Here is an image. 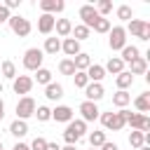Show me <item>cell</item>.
I'll use <instances>...</instances> for the list:
<instances>
[{"instance_id": "1", "label": "cell", "mask_w": 150, "mask_h": 150, "mask_svg": "<svg viewBox=\"0 0 150 150\" xmlns=\"http://www.w3.org/2000/svg\"><path fill=\"white\" fill-rule=\"evenodd\" d=\"M124 112H127V108H122V110H117V112H101L98 120H101L103 129H108V131H122L124 124H127Z\"/></svg>"}, {"instance_id": "2", "label": "cell", "mask_w": 150, "mask_h": 150, "mask_svg": "<svg viewBox=\"0 0 150 150\" xmlns=\"http://www.w3.org/2000/svg\"><path fill=\"white\" fill-rule=\"evenodd\" d=\"M124 120H127V124L131 127V131H141V134H148V131H150V117H148V115L127 110V112H124Z\"/></svg>"}, {"instance_id": "3", "label": "cell", "mask_w": 150, "mask_h": 150, "mask_svg": "<svg viewBox=\"0 0 150 150\" xmlns=\"http://www.w3.org/2000/svg\"><path fill=\"white\" fill-rule=\"evenodd\" d=\"M42 61H45V54H42V49L40 47H30V49H26L23 52V68L26 70H38V68H42Z\"/></svg>"}, {"instance_id": "4", "label": "cell", "mask_w": 150, "mask_h": 150, "mask_svg": "<svg viewBox=\"0 0 150 150\" xmlns=\"http://www.w3.org/2000/svg\"><path fill=\"white\" fill-rule=\"evenodd\" d=\"M7 23H9V28H12V33H14L16 38H26V35L30 33V21H28L26 16H21V14H12Z\"/></svg>"}, {"instance_id": "5", "label": "cell", "mask_w": 150, "mask_h": 150, "mask_svg": "<svg viewBox=\"0 0 150 150\" xmlns=\"http://www.w3.org/2000/svg\"><path fill=\"white\" fill-rule=\"evenodd\" d=\"M35 101H33V96H21L19 101H16V120H28V117H33L35 115Z\"/></svg>"}, {"instance_id": "6", "label": "cell", "mask_w": 150, "mask_h": 150, "mask_svg": "<svg viewBox=\"0 0 150 150\" xmlns=\"http://www.w3.org/2000/svg\"><path fill=\"white\" fill-rule=\"evenodd\" d=\"M124 30L131 33V35H136V38H141V40H145V42L150 40V23L143 21V19H131Z\"/></svg>"}, {"instance_id": "7", "label": "cell", "mask_w": 150, "mask_h": 150, "mask_svg": "<svg viewBox=\"0 0 150 150\" xmlns=\"http://www.w3.org/2000/svg\"><path fill=\"white\" fill-rule=\"evenodd\" d=\"M108 35H110V38H108L110 49H112V52H117V49L122 52V47L127 45V30H124L122 26H112V28L108 30Z\"/></svg>"}, {"instance_id": "8", "label": "cell", "mask_w": 150, "mask_h": 150, "mask_svg": "<svg viewBox=\"0 0 150 150\" xmlns=\"http://www.w3.org/2000/svg\"><path fill=\"white\" fill-rule=\"evenodd\" d=\"M12 89H14V94L28 96V91L33 89V77H28V75H16V77L12 80Z\"/></svg>"}, {"instance_id": "9", "label": "cell", "mask_w": 150, "mask_h": 150, "mask_svg": "<svg viewBox=\"0 0 150 150\" xmlns=\"http://www.w3.org/2000/svg\"><path fill=\"white\" fill-rule=\"evenodd\" d=\"M77 14H80V19H82V26H87V28L91 30L94 21L98 19V12H96V7H94V5H82Z\"/></svg>"}, {"instance_id": "10", "label": "cell", "mask_w": 150, "mask_h": 150, "mask_svg": "<svg viewBox=\"0 0 150 150\" xmlns=\"http://www.w3.org/2000/svg\"><path fill=\"white\" fill-rule=\"evenodd\" d=\"M80 112H82V122H94V120H98V115H101L98 105L91 103V101H82V103H80Z\"/></svg>"}, {"instance_id": "11", "label": "cell", "mask_w": 150, "mask_h": 150, "mask_svg": "<svg viewBox=\"0 0 150 150\" xmlns=\"http://www.w3.org/2000/svg\"><path fill=\"white\" fill-rule=\"evenodd\" d=\"M103 84L101 82H89L87 87H84V96H87V101H91V103H96V101H101L103 98Z\"/></svg>"}, {"instance_id": "12", "label": "cell", "mask_w": 150, "mask_h": 150, "mask_svg": "<svg viewBox=\"0 0 150 150\" xmlns=\"http://www.w3.org/2000/svg\"><path fill=\"white\" fill-rule=\"evenodd\" d=\"M40 9L42 14H56V12H63L66 9V2L63 0H40Z\"/></svg>"}, {"instance_id": "13", "label": "cell", "mask_w": 150, "mask_h": 150, "mask_svg": "<svg viewBox=\"0 0 150 150\" xmlns=\"http://www.w3.org/2000/svg\"><path fill=\"white\" fill-rule=\"evenodd\" d=\"M52 120L68 124V122L73 120V108H70V105H56V108L52 110Z\"/></svg>"}, {"instance_id": "14", "label": "cell", "mask_w": 150, "mask_h": 150, "mask_svg": "<svg viewBox=\"0 0 150 150\" xmlns=\"http://www.w3.org/2000/svg\"><path fill=\"white\" fill-rule=\"evenodd\" d=\"M54 23H56V19H54L52 14H40V19H38V30H40L42 35H49V33L54 30Z\"/></svg>"}, {"instance_id": "15", "label": "cell", "mask_w": 150, "mask_h": 150, "mask_svg": "<svg viewBox=\"0 0 150 150\" xmlns=\"http://www.w3.org/2000/svg\"><path fill=\"white\" fill-rule=\"evenodd\" d=\"M61 52H63L66 56H70V59H73V56H77V54H80V42H77V40H73V38H63V40H61Z\"/></svg>"}, {"instance_id": "16", "label": "cell", "mask_w": 150, "mask_h": 150, "mask_svg": "<svg viewBox=\"0 0 150 150\" xmlns=\"http://www.w3.org/2000/svg\"><path fill=\"white\" fill-rule=\"evenodd\" d=\"M115 84H117L120 91H127V89L134 84V75H131L129 70H122L120 75H115Z\"/></svg>"}, {"instance_id": "17", "label": "cell", "mask_w": 150, "mask_h": 150, "mask_svg": "<svg viewBox=\"0 0 150 150\" xmlns=\"http://www.w3.org/2000/svg\"><path fill=\"white\" fill-rule=\"evenodd\" d=\"M103 70H105V73H112V75H120V73L124 70V61H122L120 56H110L108 63L103 66Z\"/></svg>"}, {"instance_id": "18", "label": "cell", "mask_w": 150, "mask_h": 150, "mask_svg": "<svg viewBox=\"0 0 150 150\" xmlns=\"http://www.w3.org/2000/svg\"><path fill=\"white\" fill-rule=\"evenodd\" d=\"M145 70H148V61H145L143 56L129 61V73H131V75H145Z\"/></svg>"}, {"instance_id": "19", "label": "cell", "mask_w": 150, "mask_h": 150, "mask_svg": "<svg viewBox=\"0 0 150 150\" xmlns=\"http://www.w3.org/2000/svg\"><path fill=\"white\" fill-rule=\"evenodd\" d=\"M45 96H47L49 101H59V98L63 96V87H61L59 82H49V84L45 87Z\"/></svg>"}, {"instance_id": "20", "label": "cell", "mask_w": 150, "mask_h": 150, "mask_svg": "<svg viewBox=\"0 0 150 150\" xmlns=\"http://www.w3.org/2000/svg\"><path fill=\"white\" fill-rule=\"evenodd\" d=\"M134 105H136V110H138L141 115L150 112V94H148V91H143L141 96H136V98H134Z\"/></svg>"}, {"instance_id": "21", "label": "cell", "mask_w": 150, "mask_h": 150, "mask_svg": "<svg viewBox=\"0 0 150 150\" xmlns=\"http://www.w3.org/2000/svg\"><path fill=\"white\" fill-rule=\"evenodd\" d=\"M59 52H61V40H59V38H47V40H45V49H42V54L56 56Z\"/></svg>"}, {"instance_id": "22", "label": "cell", "mask_w": 150, "mask_h": 150, "mask_svg": "<svg viewBox=\"0 0 150 150\" xmlns=\"http://www.w3.org/2000/svg\"><path fill=\"white\" fill-rule=\"evenodd\" d=\"M73 63H75V70H80V73H87V68L91 66V59H89V54L80 52L77 56H73Z\"/></svg>"}, {"instance_id": "23", "label": "cell", "mask_w": 150, "mask_h": 150, "mask_svg": "<svg viewBox=\"0 0 150 150\" xmlns=\"http://www.w3.org/2000/svg\"><path fill=\"white\" fill-rule=\"evenodd\" d=\"M87 77H89V82H101V80L105 77V70H103V66H98V63H91V66L87 68Z\"/></svg>"}, {"instance_id": "24", "label": "cell", "mask_w": 150, "mask_h": 150, "mask_svg": "<svg viewBox=\"0 0 150 150\" xmlns=\"http://www.w3.org/2000/svg\"><path fill=\"white\" fill-rule=\"evenodd\" d=\"M129 103H131V94H129V91H120V89H117V91L112 94V105H117L120 110L127 108Z\"/></svg>"}, {"instance_id": "25", "label": "cell", "mask_w": 150, "mask_h": 150, "mask_svg": "<svg viewBox=\"0 0 150 150\" xmlns=\"http://www.w3.org/2000/svg\"><path fill=\"white\" fill-rule=\"evenodd\" d=\"M9 134L16 136V138H23V136L28 134V124H26L23 120H14V122L9 124Z\"/></svg>"}, {"instance_id": "26", "label": "cell", "mask_w": 150, "mask_h": 150, "mask_svg": "<svg viewBox=\"0 0 150 150\" xmlns=\"http://www.w3.org/2000/svg\"><path fill=\"white\" fill-rule=\"evenodd\" d=\"M54 28H56V35L68 38V35H70V30H73V23H70V19H56Z\"/></svg>"}, {"instance_id": "27", "label": "cell", "mask_w": 150, "mask_h": 150, "mask_svg": "<svg viewBox=\"0 0 150 150\" xmlns=\"http://www.w3.org/2000/svg\"><path fill=\"white\" fill-rule=\"evenodd\" d=\"M138 56H141V52H138L136 45H124V47H122V56H120V59H122L124 63H129V61H134V59H138Z\"/></svg>"}, {"instance_id": "28", "label": "cell", "mask_w": 150, "mask_h": 150, "mask_svg": "<svg viewBox=\"0 0 150 150\" xmlns=\"http://www.w3.org/2000/svg\"><path fill=\"white\" fill-rule=\"evenodd\" d=\"M0 73H2L5 80H14V77H16V66H14V61H2V63H0Z\"/></svg>"}, {"instance_id": "29", "label": "cell", "mask_w": 150, "mask_h": 150, "mask_svg": "<svg viewBox=\"0 0 150 150\" xmlns=\"http://www.w3.org/2000/svg\"><path fill=\"white\" fill-rule=\"evenodd\" d=\"M89 28L87 26H82V23H77V26H73V30H70V35H73V40H77V42H82V40H87L89 38Z\"/></svg>"}, {"instance_id": "30", "label": "cell", "mask_w": 150, "mask_h": 150, "mask_svg": "<svg viewBox=\"0 0 150 150\" xmlns=\"http://www.w3.org/2000/svg\"><path fill=\"white\" fill-rule=\"evenodd\" d=\"M59 73H61V75H75L77 70H75L73 59H61V61H59Z\"/></svg>"}, {"instance_id": "31", "label": "cell", "mask_w": 150, "mask_h": 150, "mask_svg": "<svg viewBox=\"0 0 150 150\" xmlns=\"http://www.w3.org/2000/svg\"><path fill=\"white\" fill-rule=\"evenodd\" d=\"M68 129L75 131V134L82 138V136L87 134V122H82V120H70V122H68Z\"/></svg>"}, {"instance_id": "32", "label": "cell", "mask_w": 150, "mask_h": 150, "mask_svg": "<svg viewBox=\"0 0 150 150\" xmlns=\"http://www.w3.org/2000/svg\"><path fill=\"white\" fill-rule=\"evenodd\" d=\"M103 143H105V131H91V134H89V145H91V148L98 150Z\"/></svg>"}, {"instance_id": "33", "label": "cell", "mask_w": 150, "mask_h": 150, "mask_svg": "<svg viewBox=\"0 0 150 150\" xmlns=\"http://www.w3.org/2000/svg\"><path fill=\"white\" fill-rule=\"evenodd\" d=\"M35 80H38V84H49L52 82V70H47V68H38L35 70Z\"/></svg>"}, {"instance_id": "34", "label": "cell", "mask_w": 150, "mask_h": 150, "mask_svg": "<svg viewBox=\"0 0 150 150\" xmlns=\"http://www.w3.org/2000/svg\"><path fill=\"white\" fill-rule=\"evenodd\" d=\"M117 19H122V21H131V19H134V9H131L129 5H120V7H117Z\"/></svg>"}, {"instance_id": "35", "label": "cell", "mask_w": 150, "mask_h": 150, "mask_svg": "<svg viewBox=\"0 0 150 150\" xmlns=\"http://www.w3.org/2000/svg\"><path fill=\"white\" fill-rule=\"evenodd\" d=\"M91 28H94L96 33H108V30H110V21H108L105 16H98V19L94 21V26H91Z\"/></svg>"}, {"instance_id": "36", "label": "cell", "mask_w": 150, "mask_h": 150, "mask_svg": "<svg viewBox=\"0 0 150 150\" xmlns=\"http://www.w3.org/2000/svg\"><path fill=\"white\" fill-rule=\"evenodd\" d=\"M35 117H38V122H47V120H52V108H47V105H38V108H35Z\"/></svg>"}, {"instance_id": "37", "label": "cell", "mask_w": 150, "mask_h": 150, "mask_svg": "<svg viewBox=\"0 0 150 150\" xmlns=\"http://www.w3.org/2000/svg\"><path fill=\"white\" fill-rule=\"evenodd\" d=\"M129 145H131L134 150L143 148V145H145V143H143V134H141V131H131V134H129Z\"/></svg>"}, {"instance_id": "38", "label": "cell", "mask_w": 150, "mask_h": 150, "mask_svg": "<svg viewBox=\"0 0 150 150\" xmlns=\"http://www.w3.org/2000/svg\"><path fill=\"white\" fill-rule=\"evenodd\" d=\"M73 82H75L77 89H84V87L89 84V77H87V73H80V70H77V73L73 75Z\"/></svg>"}, {"instance_id": "39", "label": "cell", "mask_w": 150, "mask_h": 150, "mask_svg": "<svg viewBox=\"0 0 150 150\" xmlns=\"http://www.w3.org/2000/svg\"><path fill=\"white\" fill-rule=\"evenodd\" d=\"M96 12H98V16H105L108 12H112V2H110V0H98Z\"/></svg>"}, {"instance_id": "40", "label": "cell", "mask_w": 150, "mask_h": 150, "mask_svg": "<svg viewBox=\"0 0 150 150\" xmlns=\"http://www.w3.org/2000/svg\"><path fill=\"white\" fill-rule=\"evenodd\" d=\"M47 143H49V141H45L42 136H35V138H33V143H30L28 148H30V150H45V148H47Z\"/></svg>"}, {"instance_id": "41", "label": "cell", "mask_w": 150, "mask_h": 150, "mask_svg": "<svg viewBox=\"0 0 150 150\" xmlns=\"http://www.w3.org/2000/svg\"><path fill=\"white\" fill-rule=\"evenodd\" d=\"M9 16H12V14H9V9H7L5 5H0V26H2V23H7V21H9Z\"/></svg>"}, {"instance_id": "42", "label": "cell", "mask_w": 150, "mask_h": 150, "mask_svg": "<svg viewBox=\"0 0 150 150\" xmlns=\"http://www.w3.org/2000/svg\"><path fill=\"white\" fill-rule=\"evenodd\" d=\"M19 5H21V0H5V7L7 9H16Z\"/></svg>"}, {"instance_id": "43", "label": "cell", "mask_w": 150, "mask_h": 150, "mask_svg": "<svg viewBox=\"0 0 150 150\" xmlns=\"http://www.w3.org/2000/svg\"><path fill=\"white\" fill-rule=\"evenodd\" d=\"M98 150H120V148H117V143H110V141H105V143H103Z\"/></svg>"}, {"instance_id": "44", "label": "cell", "mask_w": 150, "mask_h": 150, "mask_svg": "<svg viewBox=\"0 0 150 150\" xmlns=\"http://www.w3.org/2000/svg\"><path fill=\"white\" fill-rule=\"evenodd\" d=\"M12 150H30V148H28V145H26V143H21V141H19V143H16V145H14V148H12Z\"/></svg>"}, {"instance_id": "45", "label": "cell", "mask_w": 150, "mask_h": 150, "mask_svg": "<svg viewBox=\"0 0 150 150\" xmlns=\"http://www.w3.org/2000/svg\"><path fill=\"white\" fill-rule=\"evenodd\" d=\"M45 150H61V145H59V143H47Z\"/></svg>"}, {"instance_id": "46", "label": "cell", "mask_w": 150, "mask_h": 150, "mask_svg": "<svg viewBox=\"0 0 150 150\" xmlns=\"http://www.w3.org/2000/svg\"><path fill=\"white\" fill-rule=\"evenodd\" d=\"M2 117H5V101L0 98V122H2Z\"/></svg>"}, {"instance_id": "47", "label": "cell", "mask_w": 150, "mask_h": 150, "mask_svg": "<svg viewBox=\"0 0 150 150\" xmlns=\"http://www.w3.org/2000/svg\"><path fill=\"white\" fill-rule=\"evenodd\" d=\"M61 150H77L75 145H66V148H61Z\"/></svg>"}, {"instance_id": "48", "label": "cell", "mask_w": 150, "mask_h": 150, "mask_svg": "<svg viewBox=\"0 0 150 150\" xmlns=\"http://www.w3.org/2000/svg\"><path fill=\"white\" fill-rule=\"evenodd\" d=\"M138 150H150V145H143V148H138Z\"/></svg>"}, {"instance_id": "49", "label": "cell", "mask_w": 150, "mask_h": 150, "mask_svg": "<svg viewBox=\"0 0 150 150\" xmlns=\"http://www.w3.org/2000/svg\"><path fill=\"white\" fill-rule=\"evenodd\" d=\"M2 89H5V87H2V82H0V94H2Z\"/></svg>"}, {"instance_id": "50", "label": "cell", "mask_w": 150, "mask_h": 150, "mask_svg": "<svg viewBox=\"0 0 150 150\" xmlns=\"http://www.w3.org/2000/svg\"><path fill=\"white\" fill-rule=\"evenodd\" d=\"M0 150H2V141H0Z\"/></svg>"}, {"instance_id": "51", "label": "cell", "mask_w": 150, "mask_h": 150, "mask_svg": "<svg viewBox=\"0 0 150 150\" xmlns=\"http://www.w3.org/2000/svg\"><path fill=\"white\" fill-rule=\"evenodd\" d=\"M89 150H96V148H89Z\"/></svg>"}, {"instance_id": "52", "label": "cell", "mask_w": 150, "mask_h": 150, "mask_svg": "<svg viewBox=\"0 0 150 150\" xmlns=\"http://www.w3.org/2000/svg\"><path fill=\"white\" fill-rule=\"evenodd\" d=\"M2 150H5V148H2Z\"/></svg>"}]
</instances>
